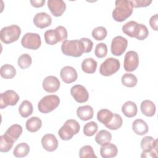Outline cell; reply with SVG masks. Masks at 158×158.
Returning <instances> with one entry per match:
<instances>
[{
	"mask_svg": "<svg viewBox=\"0 0 158 158\" xmlns=\"http://www.w3.org/2000/svg\"><path fill=\"white\" fill-rule=\"evenodd\" d=\"M30 3L32 6L38 8L44 6L45 3V0H31Z\"/></svg>",
	"mask_w": 158,
	"mask_h": 158,
	"instance_id": "45",
	"label": "cell"
},
{
	"mask_svg": "<svg viewBox=\"0 0 158 158\" xmlns=\"http://www.w3.org/2000/svg\"><path fill=\"white\" fill-rule=\"evenodd\" d=\"M30 151L29 146L25 143L18 144L14 148L13 154L16 157H23L28 155Z\"/></svg>",
	"mask_w": 158,
	"mask_h": 158,
	"instance_id": "32",
	"label": "cell"
},
{
	"mask_svg": "<svg viewBox=\"0 0 158 158\" xmlns=\"http://www.w3.org/2000/svg\"><path fill=\"white\" fill-rule=\"evenodd\" d=\"M115 5V7L112 11V17L117 22L125 21L133 13V5L131 1L117 0Z\"/></svg>",
	"mask_w": 158,
	"mask_h": 158,
	"instance_id": "1",
	"label": "cell"
},
{
	"mask_svg": "<svg viewBox=\"0 0 158 158\" xmlns=\"http://www.w3.org/2000/svg\"><path fill=\"white\" fill-rule=\"evenodd\" d=\"M80 125L78 122L73 119L67 120L58 131V135L62 140L71 139L74 135L80 131Z\"/></svg>",
	"mask_w": 158,
	"mask_h": 158,
	"instance_id": "4",
	"label": "cell"
},
{
	"mask_svg": "<svg viewBox=\"0 0 158 158\" xmlns=\"http://www.w3.org/2000/svg\"><path fill=\"white\" fill-rule=\"evenodd\" d=\"M96 56L98 58H102L107 56V45L104 43H100L96 44L94 51Z\"/></svg>",
	"mask_w": 158,
	"mask_h": 158,
	"instance_id": "41",
	"label": "cell"
},
{
	"mask_svg": "<svg viewBox=\"0 0 158 158\" xmlns=\"http://www.w3.org/2000/svg\"><path fill=\"white\" fill-rule=\"evenodd\" d=\"M67 36V31L63 26H58L55 29L48 30L44 35L45 42L49 45H54L58 42L66 40Z\"/></svg>",
	"mask_w": 158,
	"mask_h": 158,
	"instance_id": "3",
	"label": "cell"
},
{
	"mask_svg": "<svg viewBox=\"0 0 158 158\" xmlns=\"http://www.w3.org/2000/svg\"><path fill=\"white\" fill-rule=\"evenodd\" d=\"M33 110V108L32 104L27 100L23 101L19 107V112L23 118H27L31 115Z\"/></svg>",
	"mask_w": 158,
	"mask_h": 158,
	"instance_id": "27",
	"label": "cell"
},
{
	"mask_svg": "<svg viewBox=\"0 0 158 158\" xmlns=\"http://www.w3.org/2000/svg\"><path fill=\"white\" fill-rule=\"evenodd\" d=\"M121 81L123 85L127 87L132 88L136 85L138 82V79L135 75L132 73H126L123 74V75L122 77Z\"/></svg>",
	"mask_w": 158,
	"mask_h": 158,
	"instance_id": "34",
	"label": "cell"
},
{
	"mask_svg": "<svg viewBox=\"0 0 158 158\" xmlns=\"http://www.w3.org/2000/svg\"><path fill=\"white\" fill-rule=\"evenodd\" d=\"M48 7L55 17H60L66 9V4L62 0H48Z\"/></svg>",
	"mask_w": 158,
	"mask_h": 158,
	"instance_id": "14",
	"label": "cell"
},
{
	"mask_svg": "<svg viewBox=\"0 0 158 158\" xmlns=\"http://www.w3.org/2000/svg\"><path fill=\"white\" fill-rule=\"evenodd\" d=\"M58 140L53 134H46L41 139V144L43 148L48 151H54L58 147Z\"/></svg>",
	"mask_w": 158,
	"mask_h": 158,
	"instance_id": "17",
	"label": "cell"
},
{
	"mask_svg": "<svg viewBox=\"0 0 158 158\" xmlns=\"http://www.w3.org/2000/svg\"><path fill=\"white\" fill-rule=\"evenodd\" d=\"M33 23L40 28H44L51 25L52 18L46 12H38L33 18Z\"/></svg>",
	"mask_w": 158,
	"mask_h": 158,
	"instance_id": "18",
	"label": "cell"
},
{
	"mask_svg": "<svg viewBox=\"0 0 158 158\" xmlns=\"http://www.w3.org/2000/svg\"><path fill=\"white\" fill-rule=\"evenodd\" d=\"M133 7H147L150 5V4L152 2V1H148V0H133L131 1Z\"/></svg>",
	"mask_w": 158,
	"mask_h": 158,
	"instance_id": "43",
	"label": "cell"
},
{
	"mask_svg": "<svg viewBox=\"0 0 158 158\" xmlns=\"http://www.w3.org/2000/svg\"><path fill=\"white\" fill-rule=\"evenodd\" d=\"M70 94L73 99L78 103L86 102L89 99V93L85 87L81 85L73 86L70 89Z\"/></svg>",
	"mask_w": 158,
	"mask_h": 158,
	"instance_id": "13",
	"label": "cell"
},
{
	"mask_svg": "<svg viewBox=\"0 0 158 158\" xmlns=\"http://www.w3.org/2000/svg\"><path fill=\"white\" fill-rule=\"evenodd\" d=\"M80 40L83 43V44L85 48V53L90 52L93 46V41L90 39L87 38H81Z\"/></svg>",
	"mask_w": 158,
	"mask_h": 158,
	"instance_id": "42",
	"label": "cell"
},
{
	"mask_svg": "<svg viewBox=\"0 0 158 158\" xmlns=\"http://www.w3.org/2000/svg\"><path fill=\"white\" fill-rule=\"evenodd\" d=\"M79 157L80 158H96L93 148L89 145H86L83 146L79 151Z\"/></svg>",
	"mask_w": 158,
	"mask_h": 158,
	"instance_id": "39",
	"label": "cell"
},
{
	"mask_svg": "<svg viewBox=\"0 0 158 158\" xmlns=\"http://www.w3.org/2000/svg\"><path fill=\"white\" fill-rule=\"evenodd\" d=\"M148 35L149 31L146 26L142 23H138L136 36L135 38L138 40H144L148 37Z\"/></svg>",
	"mask_w": 158,
	"mask_h": 158,
	"instance_id": "40",
	"label": "cell"
},
{
	"mask_svg": "<svg viewBox=\"0 0 158 158\" xmlns=\"http://www.w3.org/2000/svg\"><path fill=\"white\" fill-rule=\"evenodd\" d=\"M1 76L5 79L13 78L16 75V70L10 64H4L1 66L0 70Z\"/></svg>",
	"mask_w": 158,
	"mask_h": 158,
	"instance_id": "30",
	"label": "cell"
},
{
	"mask_svg": "<svg viewBox=\"0 0 158 158\" xmlns=\"http://www.w3.org/2000/svg\"><path fill=\"white\" fill-rule=\"evenodd\" d=\"M111 139L112 135L106 130H100L95 136V141L99 145H102L107 142H110Z\"/></svg>",
	"mask_w": 158,
	"mask_h": 158,
	"instance_id": "33",
	"label": "cell"
},
{
	"mask_svg": "<svg viewBox=\"0 0 158 158\" xmlns=\"http://www.w3.org/2000/svg\"><path fill=\"white\" fill-rule=\"evenodd\" d=\"M19 100V94L14 90H7L0 95V108L1 109L8 106H15Z\"/></svg>",
	"mask_w": 158,
	"mask_h": 158,
	"instance_id": "10",
	"label": "cell"
},
{
	"mask_svg": "<svg viewBox=\"0 0 158 158\" xmlns=\"http://www.w3.org/2000/svg\"><path fill=\"white\" fill-rule=\"evenodd\" d=\"M21 44L25 48L36 50L41 46V40L38 33H27L22 37Z\"/></svg>",
	"mask_w": 158,
	"mask_h": 158,
	"instance_id": "9",
	"label": "cell"
},
{
	"mask_svg": "<svg viewBox=\"0 0 158 158\" xmlns=\"http://www.w3.org/2000/svg\"><path fill=\"white\" fill-rule=\"evenodd\" d=\"M93 109L89 105L80 106L77 110L78 117L83 121H87L91 119L93 117Z\"/></svg>",
	"mask_w": 158,
	"mask_h": 158,
	"instance_id": "20",
	"label": "cell"
},
{
	"mask_svg": "<svg viewBox=\"0 0 158 158\" xmlns=\"http://www.w3.org/2000/svg\"><path fill=\"white\" fill-rule=\"evenodd\" d=\"M22 127L19 124L11 125L5 132V134L11 138L14 141H16L22 133Z\"/></svg>",
	"mask_w": 158,
	"mask_h": 158,
	"instance_id": "28",
	"label": "cell"
},
{
	"mask_svg": "<svg viewBox=\"0 0 158 158\" xmlns=\"http://www.w3.org/2000/svg\"><path fill=\"white\" fill-rule=\"evenodd\" d=\"M107 31L104 27H97L94 28L91 33L93 38L97 41L103 40L107 36Z\"/></svg>",
	"mask_w": 158,
	"mask_h": 158,
	"instance_id": "37",
	"label": "cell"
},
{
	"mask_svg": "<svg viewBox=\"0 0 158 158\" xmlns=\"http://www.w3.org/2000/svg\"><path fill=\"white\" fill-rule=\"evenodd\" d=\"M118 149L117 146L110 142L102 144L100 148V154L103 158H112L117 156Z\"/></svg>",
	"mask_w": 158,
	"mask_h": 158,
	"instance_id": "19",
	"label": "cell"
},
{
	"mask_svg": "<svg viewBox=\"0 0 158 158\" xmlns=\"http://www.w3.org/2000/svg\"><path fill=\"white\" fill-rule=\"evenodd\" d=\"M123 123V120L122 117L117 114H114L111 120L106 125V127L112 130H116L120 128Z\"/></svg>",
	"mask_w": 158,
	"mask_h": 158,
	"instance_id": "35",
	"label": "cell"
},
{
	"mask_svg": "<svg viewBox=\"0 0 158 158\" xmlns=\"http://www.w3.org/2000/svg\"><path fill=\"white\" fill-rule=\"evenodd\" d=\"M60 76L62 81L65 83H72L77 79L78 75L76 70L71 66H65L60 72Z\"/></svg>",
	"mask_w": 158,
	"mask_h": 158,
	"instance_id": "16",
	"label": "cell"
},
{
	"mask_svg": "<svg viewBox=\"0 0 158 158\" xmlns=\"http://www.w3.org/2000/svg\"><path fill=\"white\" fill-rule=\"evenodd\" d=\"M21 29L17 25L3 27L0 31V38L4 44H10L16 41L20 37Z\"/></svg>",
	"mask_w": 158,
	"mask_h": 158,
	"instance_id": "6",
	"label": "cell"
},
{
	"mask_svg": "<svg viewBox=\"0 0 158 158\" xmlns=\"http://www.w3.org/2000/svg\"><path fill=\"white\" fill-rule=\"evenodd\" d=\"M19 67L22 69L28 68L32 63V59L28 54H23L18 58L17 60Z\"/></svg>",
	"mask_w": 158,
	"mask_h": 158,
	"instance_id": "36",
	"label": "cell"
},
{
	"mask_svg": "<svg viewBox=\"0 0 158 158\" xmlns=\"http://www.w3.org/2000/svg\"><path fill=\"white\" fill-rule=\"evenodd\" d=\"M138 23L135 21H130L125 23L122 27V31L131 38H135L136 36Z\"/></svg>",
	"mask_w": 158,
	"mask_h": 158,
	"instance_id": "29",
	"label": "cell"
},
{
	"mask_svg": "<svg viewBox=\"0 0 158 158\" xmlns=\"http://www.w3.org/2000/svg\"><path fill=\"white\" fill-rule=\"evenodd\" d=\"M61 51L66 56L78 57L85 52V48L80 40H66L63 41L61 45Z\"/></svg>",
	"mask_w": 158,
	"mask_h": 158,
	"instance_id": "2",
	"label": "cell"
},
{
	"mask_svg": "<svg viewBox=\"0 0 158 158\" xmlns=\"http://www.w3.org/2000/svg\"><path fill=\"white\" fill-rule=\"evenodd\" d=\"M120 67L119 60L115 58H107L100 65L99 73L102 76L108 77L116 73Z\"/></svg>",
	"mask_w": 158,
	"mask_h": 158,
	"instance_id": "8",
	"label": "cell"
},
{
	"mask_svg": "<svg viewBox=\"0 0 158 158\" xmlns=\"http://www.w3.org/2000/svg\"><path fill=\"white\" fill-rule=\"evenodd\" d=\"M25 126L28 131L34 133L41 128L42 126V121L38 117H32L27 120Z\"/></svg>",
	"mask_w": 158,
	"mask_h": 158,
	"instance_id": "24",
	"label": "cell"
},
{
	"mask_svg": "<svg viewBox=\"0 0 158 158\" xmlns=\"http://www.w3.org/2000/svg\"><path fill=\"white\" fill-rule=\"evenodd\" d=\"M97 68V62L93 58H86L81 63V69L86 73H94Z\"/></svg>",
	"mask_w": 158,
	"mask_h": 158,
	"instance_id": "25",
	"label": "cell"
},
{
	"mask_svg": "<svg viewBox=\"0 0 158 158\" xmlns=\"http://www.w3.org/2000/svg\"><path fill=\"white\" fill-rule=\"evenodd\" d=\"M122 112L127 117H133L136 116L138 112L136 104L133 101H128L123 104L122 107Z\"/></svg>",
	"mask_w": 158,
	"mask_h": 158,
	"instance_id": "22",
	"label": "cell"
},
{
	"mask_svg": "<svg viewBox=\"0 0 158 158\" xmlns=\"http://www.w3.org/2000/svg\"><path fill=\"white\" fill-rule=\"evenodd\" d=\"M140 108L143 114L147 117H152L156 113V106L150 100H144L142 101Z\"/></svg>",
	"mask_w": 158,
	"mask_h": 158,
	"instance_id": "23",
	"label": "cell"
},
{
	"mask_svg": "<svg viewBox=\"0 0 158 158\" xmlns=\"http://www.w3.org/2000/svg\"><path fill=\"white\" fill-rule=\"evenodd\" d=\"M43 88L48 93H55L60 88L59 80L54 76H48L43 81Z\"/></svg>",
	"mask_w": 158,
	"mask_h": 158,
	"instance_id": "15",
	"label": "cell"
},
{
	"mask_svg": "<svg viewBox=\"0 0 158 158\" xmlns=\"http://www.w3.org/2000/svg\"><path fill=\"white\" fill-rule=\"evenodd\" d=\"M157 14H155L153 16H152L149 20V24L151 27L155 31L158 30V25H157Z\"/></svg>",
	"mask_w": 158,
	"mask_h": 158,
	"instance_id": "44",
	"label": "cell"
},
{
	"mask_svg": "<svg viewBox=\"0 0 158 158\" xmlns=\"http://www.w3.org/2000/svg\"><path fill=\"white\" fill-rule=\"evenodd\" d=\"M114 114L107 109H102L98 112L97 119L99 122L104 124L107 125L112 118Z\"/></svg>",
	"mask_w": 158,
	"mask_h": 158,
	"instance_id": "31",
	"label": "cell"
},
{
	"mask_svg": "<svg viewBox=\"0 0 158 158\" xmlns=\"http://www.w3.org/2000/svg\"><path fill=\"white\" fill-rule=\"evenodd\" d=\"M60 104L59 98L55 94L47 95L43 97L38 102V108L40 112L47 114L56 109Z\"/></svg>",
	"mask_w": 158,
	"mask_h": 158,
	"instance_id": "7",
	"label": "cell"
},
{
	"mask_svg": "<svg viewBox=\"0 0 158 158\" xmlns=\"http://www.w3.org/2000/svg\"><path fill=\"white\" fill-rule=\"evenodd\" d=\"M15 141L5 133L0 136V152H7L9 151Z\"/></svg>",
	"mask_w": 158,
	"mask_h": 158,
	"instance_id": "26",
	"label": "cell"
},
{
	"mask_svg": "<svg viewBox=\"0 0 158 158\" xmlns=\"http://www.w3.org/2000/svg\"><path fill=\"white\" fill-rule=\"evenodd\" d=\"M132 129L135 133L142 136L148 132L149 127L146 122H144L142 119L138 118L133 122Z\"/></svg>",
	"mask_w": 158,
	"mask_h": 158,
	"instance_id": "21",
	"label": "cell"
},
{
	"mask_svg": "<svg viewBox=\"0 0 158 158\" xmlns=\"http://www.w3.org/2000/svg\"><path fill=\"white\" fill-rule=\"evenodd\" d=\"M127 45L128 41L125 38L122 36H115L111 42L110 50L112 54L115 56H121L125 51Z\"/></svg>",
	"mask_w": 158,
	"mask_h": 158,
	"instance_id": "11",
	"label": "cell"
},
{
	"mask_svg": "<svg viewBox=\"0 0 158 158\" xmlns=\"http://www.w3.org/2000/svg\"><path fill=\"white\" fill-rule=\"evenodd\" d=\"M140 146L143 150L141 157H157V139L152 136H145L141 139Z\"/></svg>",
	"mask_w": 158,
	"mask_h": 158,
	"instance_id": "5",
	"label": "cell"
},
{
	"mask_svg": "<svg viewBox=\"0 0 158 158\" xmlns=\"http://www.w3.org/2000/svg\"><path fill=\"white\" fill-rule=\"evenodd\" d=\"M98 127L95 122L91 121L86 123L83 127V133L87 136H93L98 131Z\"/></svg>",
	"mask_w": 158,
	"mask_h": 158,
	"instance_id": "38",
	"label": "cell"
},
{
	"mask_svg": "<svg viewBox=\"0 0 158 158\" xmlns=\"http://www.w3.org/2000/svg\"><path fill=\"white\" fill-rule=\"evenodd\" d=\"M139 65V56L136 52L129 51L125 55L123 67L127 72H133L135 70Z\"/></svg>",
	"mask_w": 158,
	"mask_h": 158,
	"instance_id": "12",
	"label": "cell"
}]
</instances>
